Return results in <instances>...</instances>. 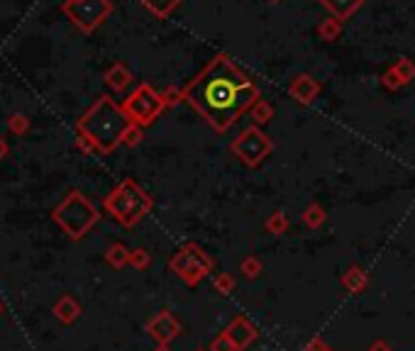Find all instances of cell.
<instances>
[{"mask_svg":"<svg viewBox=\"0 0 415 351\" xmlns=\"http://www.w3.org/2000/svg\"><path fill=\"white\" fill-rule=\"evenodd\" d=\"M5 154H8V142H5L3 137H0V161L5 159Z\"/></svg>","mask_w":415,"mask_h":351,"instance_id":"d6a6232c","label":"cell"},{"mask_svg":"<svg viewBox=\"0 0 415 351\" xmlns=\"http://www.w3.org/2000/svg\"><path fill=\"white\" fill-rule=\"evenodd\" d=\"M289 96L293 98V100H298L300 105H310V103L320 96V83L315 81L310 73H298V76L291 81Z\"/></svg>","mask_w":415,"mask_h":351,"instance_id":"8fae6325","label":"cell"},{"mask_svg":"<svg viewBox=\"0 0 415 351\" xmlns=\"http://www.w3.org/2000/svg\"><path fill=\"white\" fill-rule=\"evenodd\" d=\"M54 318L61 324H73L81 318V305L73 295H61V298L54 303Z\"/></svg>","mask_w":415,"mask_h":351,"instance_id":"4fadbf2b","label":"cell"},{"mask_svg":"<svg viewBox=\"0 0 415 351\" xmlns=\"http://www.w3.org/2000/svg\"><path fill=\"white\" fill-rule=\"evenodd\" d=\"M164 98L169 105H174V103L184 100V91H179V88H169V91H164Z\"/></svg>","mask_w":415,"mask_h":351,"instance_id":"f546056e","label":"cell"},{"mask_svg":"<svg viewBox=\"0 0 415 351\" xmlns=\"http://www.w3.org/2000/svg\"><path fill=\"white\" fill-rule=\"evenodd\" d=\"M140 3L145 5L152 15H156V17L164 20V17H169L176 8H179L181 0H140Z\"/></svg>","mask_w":415,"mask_h":351,"instance_id":"e0dca14e","label":"cell"},{"mask_svg":"<svg viewBox=\"0 0 415 351\" xmlns=\"http://www.w3.org/2000/svg\"><path fill=\"white\" fill-rule=\"evenodd\" d=\"M261 261L256 259V256H247V259H242V264H240V271L245 274V278H256V276L261 274Z\"/></svg>","mask_w":415,"mask_h":351,"instance_id":"cb8c5ba5","label":"cell"},{"mask_svg":"<svg viewBox=\"0 0 415 351\" xmlns=\"http://www.w3.org/2000/svg\"><path fill=\"white\" fill-rule=\"evenodd\" d=\"M325 10L330 13V17L340 20V22H347L354 13L364 5V0H320Z\"/></svg>","mask_w":415,"mask_h":351,"instance_id":"7c38bea8","label":"cell"},{"mask_svg":"<svg viewBox=\"0 0 415 351\" xmlns=\"http://www.w3.org/2000/svg\"><path fill=\"white\" fill-rule=\"evenodd\" d=\"M393 71L401 76V81L403 83H411L415 81V61L411 57H403V59H398L396 64H393Z\"/></svg>","mask_w":415,"mask_h":351,"instance_id":"7402d4cb","label":"cell"},{"mask_svg":"<svg viewBox=\"0 0 415 351\" xmlns=\"http://www.w3.org/2000/svg\"><path fill=\"white\" fill-rule=\"evenodd\" d=\"M249 115H252V122H254L256 127H264V125H269L271 117H274V107H271V103L259 100V103H256V105L249 110Z\"/></svg>","mask_w":415,"mask_h":351,"instance_id":"ac0fdd59","label":"cell"},{"mask_svg":"<svg viewBox=\"0 0 415 351\" xmlns=\"http://www.w3.org/2000/svg\"><path fill=\"white\" fill-rule=\"evenodd\" d=\"M166 105H169V103H166L164 93L154 91L150 83H140V86L122 100V110H125V115L130 117L132 125L142 127V130L150 127L152 122L166 110Z\"/></svg>","mask_w":415,"mask_h":351,"instance_id":"5b68a950","label":"cell"},{"mask_svg":"<svg viewBox=\"0 0 415 351\" xmlns=\"http://www.w3.org/2000/svg\"><path fill=\"white\" fill-rule=\"evenodd\" d=\"M367 283H369L367 274H364V269H362V266H357V264L349 266L347 274L342 276V285H344V290H347V293H352V295L362 293V290L367 288Z\"/></svg>","mask_w":415,"mask_h":351,"instance_id":"9a60e30c","label":"cell"},{"mask_svg":"<svg viewBox=\"0 0 415 351\" xmlns=\"http://www.w3.org/2000/svg\"><path fill=\"white\" fill-rule=\"evenodd\" d=\"M105 83L112 88V91H125L127 86L132 83V73H130V68L125 66V64H112L110 68H108V73H105Z\"/></svg>","mask_w":415,"mask_h":351,"instance_id":"5bb4252c","label":"cell"},{"mask_svg":"<svg viewBox=\"0 0 415 351\" xmlns=\"http://www.w3.org/2000/svg\"><path fill=\"white\" fill-rule=\"evenodd\" d=\"M61 10L81 32L91 34L110 17L112 3L110 0H64Z\"/></svg>","mask_w":415,"mask_h":351,"instance_id":"52a82bcc","label":"cell"},{"mask_svg":"<svg viewBox=\"0 0 415 351\" xmlns=\"http://www.w3.org/2000/svg\"><path fill=\"white\" fill-rule=\"evenodd\" d=\"M196 351H210V349H196Z\"/></svg>","mask_w":415,"mask_h":351,"instance_id":"e575fe53","label":"cell"},{"mask_svg":"<svg viewBox=\"0 0 415 351\" xmlns=\"http://www.w3.org/2000/svg\"><path fill=\"white\" fill-rule=\"evenodd\" d=\"M0 313H3V305H0Z\"/></svg>","mask_w":415,"mask_h":351,"instance_id":"8d00e7d4","label":"cell"},{"mask_svg":"<svg viewBox=\"0 0 415 351\" xmlns=\"http://www.w3.org/2000/svg\"><path fill=\"white\" fill-rule=\"evenodd\" d=\"M171 274H176L186 285H198L212 271V259L205 254L203 246H198L196 241L184 244L174 256L169 259Z\"/></svg>","mask_w":415,"mask_h":351,"instance_id":"8992f818","label":"cell"},{"mask_svg":"<svg viewBox=\"0 0 415 351\" xmlns=\"http://www.w3.org/2000/svg\"><path fill=\"white\" fill-rule=\"evenodd\" d=\"M150 264H152V256L147 249H132L130 251V266L132 269L145 271V269H150Z\"/></svg>","mask_w":415,"mask_h":351,"instance_id":"603a6c76","label":"cell"},{"mask_svg":"<svg viewBox=\"0 0 415 351\" xmlns=\"http://www.w3.org/2000/svg\"><path fill=\"white\" fill-rule=\"evenodd\" d=\"M266 230H269V234H286V230H289V217H286L284 210H276L271 212L269 217H266Z\"/></svg>","mask_w":415,"mask_h":351,"instance_id":"44dd1931","label":"cell"},{"mask_svg":"<svg viewBox=\"0 0 415 351\" xmlns=\"http://www.w3.org/2000/svg\"><path fill=\"white\" fill-rule=\"evenodd\" d=\"M147 334L154 339L156 347H169L181 334V322L169 310H161V313H156L154 318L147 322Z\"/></svg>","mask_w":415,"mask_h":351,"instance_id":"9c48e42d","label":"cell"},{"mask_svg":"<svg viewBox=\"0 0 415 351\" xmlns=\"http://www.w3.org/2000/svg\"><path fill=\"white\" fill-rule=\"evenodd\" d=\"M208 349H210V351H237L235 344H232L230 339L225 337V334H217V337L212 339L210 347H208Z\"/></svg>","mask_w":415,"mask_h":351,"instance_id":"83f0119b","label":"cell"},{"mask_svg":"<svg viewBox=\"0 0 415 351\" xmlns=\"http://www.w3.org/2000/svg\"><path fill=\"white\" fill-rule=\"evenodd\" d=\"M140 142H142V127L132 125L130 130H127V135H125V140H122V144H125V147H137Z\"/></svg>","mask_w":415,"mask_h":351,"instance_id":"f1b7e54d","label":"cell"},{"mask_svg":"<svg viewBox=\"0 0 415 351\" xmlns=\"http://www.w3.org/2000/svg\"><path fill=\"white\" fill-rule=\"evenodd\" d=\"M381 83H384V86L388 88V91H398V88H401V86H406V83L401 81V76H398V73L393 71V66L388 68V71H386V73H384V76H381Z\"/></svg>","mask_w":415,"mask_h":351,"instance_id":"4316f807","label":"cell"},{"mask_svg":"<svg viewBox=\"0 0 415 351\" xmlns=\"http://www.w3.org/2000/svg\"><path fill=\"white\" fill-rule=\"evenodd\" d=\"M369 351H393V349H391V344H388V342H384V339H377V342L369 344Z\"/></svg>","mask_w":415,"mask_h":351,"instance_id":"1f68e13d","label":"cell"},{"mask_svg":"<svg viewBox=\"0 0 415 351\" xmlns=\"http://www.w3.org/2000/svg\"><path fill=\"white\" fill-rule=\"evenodd\" d=\"M8 127H10V132H13V135H24V132H27V127H29V120L24 115H13L8 120Z\"/></svg>","mask_w":415,"mask_h":351,"instance_id":"484cf974","label":"cell"},{"mask_svg":"<svg viewBox=\"0 0 415 351\" xmlns=\"http://www.w3.org/2000/svg\"><path fill=\"white\" fill-rule=\"evenodd\" d=\"M184 100L215 132H227L261 100V91L225 54H217L184 88Z\"/></svg>","mask_w":415,"mask_h":351,"instance_id":"6da1fadb","label":"cell"},{"mask_svg":"<svg viewBox=\"0 0 415 351\" xmlns=\"http://www.w3.org/2000/svg\"><path fill=\"white\" fill-rule=\"evenodd\" d=\"M230 149H232V154H235L245 166L256 169V166H259L261 161H264L266 156L271 154V149H274V142H271L269 137L264 135V130H261V127L252 125V127H247V130L240 132V137L232 142Z\"/></svg>","mask_w":415,"mask_h":351,"instance_id":"ba28073f","label":"cell"},{"mask_svg":"<svg viewBox=\"0 0 415 351\" xmlns=\"http://www.w3.org/2000/svg\"><path fill=\"white\" fill-rule=\"evenodd\" d=\"M271 3H279V0H271Z\"/></svg>","mask_w":415,"mask_h":351,"instance_id":"d590c367","label":"cell"},{"mask_svg":"<svg viewBox=\"0 0 415 351\" xmlns=\"http://www.w3.org/2000/svg\"><path fill=\"white\" fill-rule=\"evenodd\" d=\"M154 351H171V349H169V347H156Z\"/></svg>","mask_w":415,"mask_h":351,"instance_id":"836d02e7","label":"cell"},{"mask_svg":"<svg viewBox=\"0 0 415 351\" xmlns=\"http://www.w3.org/2000/svg\"><path fill=\"white\" fill-rule=\"evenodd\" d=\"M212 288H215L220 295H230L232 290H235V278H232L230 274H217V278H215V283H212Z\"/></svg>","mask_w":415,"mask_h":351,"instance_id":"d4e9b609","label":"cell"},{"mask_svg":"<svg viewBox=\"0 0 415 351\" xmlns=\"http://www.w3.org/2000/svg\"><path fill=\"white\" fill-rule=\"evenodd\" d=\"M105 212L112 217L115 222H120L122 227H135L137 222H142L154 207L152 195L132 178L120 181L103 200Z\"/></svg>","mask_w":415,"mask_h":351,"instance_id":"3957f363","label":"cell"},{"mask_svg":"<svg viewBox=\"0 0 415 351\" xmlns=\"http://www.w3.org/2000/svg\"><path fill=\"white\" fill-rule=\"evenodd\" d=\"M132 127L122 105L103 96L83 112L76 125V142L86 154H112Z\"/></svg>","mask_w":415,"mask_h":351,"instance_id":"7a4b0ae2","label":"cell"},{"mask_svg":"<svg viewBox=\"0 0 415 351\" xmlns=\"http://www.w3.org/2000/svg\"><path fill=\"white\" fill-rule=\"evenodd\" d=\"M340 32H342V22L335 17H328L318 24V37L323 39V42H335V39L340 37Z\"/></svg>","mask_w":415,"mask_h":351,"instance_id":"d6986e66","label":"cell"},{"mask_svg":"<svg viewBox=\"0 0 415 351\" xmlns=\"http://www.w3.org/2000/svg\"><path fill=\"white\" fill-rule=\"evenodd\" d=\"M52 220L59 225V230L68 237V239L78 241L98 225L101 215H98L96 205L83 195L81 191H71L52 212Z\"/></svg>","mask_w":415,"mask_h":351,"instance_id":"277c9868","label":"cell"},{"mask_svg":"<svg viewBox=\"0 0 415 351\" xmlns=\"http://www.w3.org/2000/svg\"><path fill=\"white\" fill-rule=\"evenodd\" d=\"M305 351H333V349H330L328 344L323 342V339L315 337V339H310V342L305 344Z\"/></svg>","mask_w":415,"mask_h":351,"instance_id":"4dcf8cb0","label":"cell"},{"mask_svg":"<svg viewBox=\"0 0 415 351\" xmlns=\"http://www.w3.org/2000/svg\"><path fill=\"white\" fill-rule=\"evenodd\" d=\"M222 334H225V337L230 339L232 344H235L237 351H245L252 342H254L259 332H256V327L249 322V320L242 318V315H237V318H232L230 324L222 329Z\"/></svg>","mask_w":415,"mask_h":351,"instance_id":"30bf717a","label":"cell"},{"mask_svg":"<svg viewBox=\"0 0 415 351\" xmlns=\"http://www.w3.org/2000/svg\"><path fill=\"white\" fill-rule=\"evenodd\" d=\"M325 220H328V215H325V210L318 205V202H313V205H308L303 210V222L310 227V230H318V227H323Z\"/></svg>","mask_w":415,"mask_h":351,"instance_id":"ffe728a7","label":"cell"},{"mask_svg":"<svg viewBox=\"0 0 415 351\" xmlns=\"http://www.w3.org/2000/svg\"><path fill=\"white\" fill-rule=\"evenodd\" d=\"M105 261L112 266V269H125V266L130 264V249H127L122 241H115V244L108 246Z\"/></svg>","mask_w":415,"mask_h":351,"instance_id":"2e32d148","label":"cell"}]
</instances>
